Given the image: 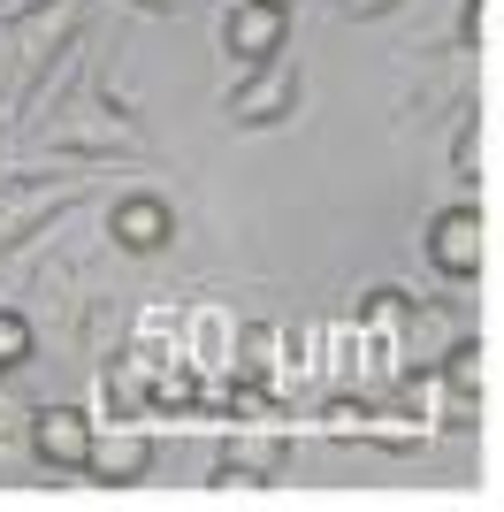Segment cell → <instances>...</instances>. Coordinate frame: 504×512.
Segmentation results:
<instances>
[{
  "label": "cell",
  "instance_id": "6da1fadb",
  "mask_svg": "<svg viewBox=\"0 0 504 512\" xmlns=\"http://www.w3.org/2000/svg\"><path fill=\"white\" fill-rule=\"evenodd\" d=\"M77 31H84V0H39V8H23V16L0 31V92H8V100H31L46 62H54Z\"/></svg>",
  "mask_w": 504,
  "mask_h": 512
},
{
  "label": "cell",
  "instance_id": "7a4b0ae2",
  "mask_svg": "<svg viewBox=\"0 0 504 512\" xmlns=\"http://www.w3.org/2000/svg\"><path fill=\"white\" fill-rule=\"evenodd\" d=\"M321 436L329 444H375V451H398V459H413L420 444H428V421L405 406H375V398H329L321 406Z\"/></svg>",
  "mask_w": 504,
  "mask_h": 512
},
{
  "label": "cell",
  "instance_id": "3957f363",
  "mask_svg": "<svg viewBox=\"0 0 504 512\" xmlns=\"http://www.w3.org/2000/svg\"><path fill=\"white\" fill-rule=\"evenodd\" d=\"M298 92H306V69H298L291 46H275L268 62H252L230 85V123L237 130H268V123H283V115H298Z\"/></svg>",
  "mask_w": 504,
  "mask_h": 512
},
{
  "label": "cell",
  "instance_id": "277c9868",
  "mask_svg": "<svg viewBox=\"0 0 504 512\" xmlns=\"http://www.w3.org/2000/svg\"><path fill=\"white\" fill-rule=\"evenodd\" d=\"M275 413H252V421H237L230 451H222V467H214V482L222 490H268L275 474H283V459H291V444H283V428H268Z\"/></svg>",
  "mask_w": 504,
  "mask_h": 512
},
{
  "label": "cell",
  "instance_id": "5b68a950",
  "mask_svg": "<svg viewBox=\"0 0 504 512\" xmlns=\"http://www.w3.org/2000/svg\"><path fill=\"white\" fill-rule=\"evenodd\" d=\"M428 260H436V276L466 283L489 268V214L482 207H443L428 222Z\"/></svg>",
  "mask_w": 504,
  "mask_h": 512
},
{
  "label": "cell",
  "instance_id": "8992f818",
  "mask_svg": "<svg viewBox=\"0 0 504 512\" xmlns=\"http://www.w3.org/2000/svg\"><path fill=\"white\" fill-rule=\"evenodd\" d=\"M46 153H77V161H107V153H146V138H138V123H130V107L107 100L100 115H77V123H54L39 130Z\"/></svg>",
  "mask_w": 504,
  "mask_h": 512
},
{
  "label": "cell",
  "instance_id": "52a82bcc",
  "mask_svg": "<svg viewBox=\"0 0 504 512\" xmlns=\"http://www.w3.org/2000/svg\"><path fill=\"white\" fill-rule=\"evenodd\" d=\"M77 199H84V176H62V184H16V192H0V253H8V245H23L31 230H46V222H62Z\"/></svg>",
  "mask_w": 504,
  "mask_h": 512
},
{
  "label": "cell",
  "instance_id": "ba28073f",
  "mask_svg": "<svg viewBox=\"0 0 504 512\" xmlns=\"http://www.w3.org/2000/svg\"><path fill=\"white\" fill-rule=\"evenodd\" d=\"M92 436H100V428L84 421L77 406H39V413H31V459H39V467H54V474H84Z\"/></svg>",
  "mask_w": 504,
  "mask_h": 512
},
{
  "label": "cell",
  "instance_id": "9c48e42d",
  "mask_svg": "<svg viewBox=\"0 0 504 512\" xmlns=\"http://www.w3.org/2000/svg\"><path fill=\"white\" fill-rule=\"evenodd\" d=\"M222 46H230L237 62H268L275 46H291V8H268V0H237L230 16H222Z\"/></svg>",
  "mask_w": 504,
  "mask_h": 512
},
{
  "label": "cell",
  "instance_id": "30bf717a",
  "mask_svg": "<svg viewBox=\"0 0 504 512\" xmlns=\"http://www.w3.org/2000/svg\"><path fill=\"white\" fill-rule=\"evenodd\" d=\"M153 459H161V444H153L146 428H130V421H123V428H107V436H92V459H84V474L123 490V482H146Z\"/></svg>",
  "mask_w": 504,
  "mask_h": 512
},
{
  "label": "cell",
  "instance_id": "8fae6325",
  "mask_svg": "<svg viewBox=\"0 0 504 512\" xmlns=\"http://www.w3.org/2000/svg\"><path fill=\"white\" fill-rule=\"evenodd\" d=\"M107 237L123 245V253H161L168 237H176V214H168V199H153V192H130V199H115V214H107Z\"/></svg>",
  "mask_w": 504,
  "mask_h": 512
},
{
  "label": "cell",
  "instance_id": "7c38bea8",
  "mask_svg": "<svg viewBox=\"0 0 504 512\" xmlns=\"http://www.w3.org/2000/svg\"><path fill=\"white\" fill-rule=\"evenodd\" d=\"M100 398H107V413H115V421H138V413L153 406V375L123 352V360L100 367Z\"/></svg>",
  "mask_w": 504,
  "mask_h": 512
},
{
  "label": "cell",
  "instance_id": "4fadbf2b",
  "mask_svg": "<svg viewBox=\"0 0 504 512\" xmlns=\"http://www.w3.org/2000/svg\"><path fill=\"white\" fill-rule=\"evenodd\" d=\"M489 138H497V123H489V107H474L459 130V184H482L489 176Z\"/></svg>",
  "mask_w": 504,
  "mask_h": 512
},
{
  "label": "cell",
  "instance_id": "5bb4252c",
  "mask_svg": "<svg viewBox=\"0 0 504 512\" xmlns=\"http://www.w3.org/2000/svg\"><path fill=\"white\" fill-rule=\"evenodd\" d=\"M31 344H39V337H31V321L0 306V375H16V367L31 360Z\"/></svg>",
  "mask_w": 504,
  "mask_h": 512
},
{
  "label": "cell",
  "instance_id": "9a60e30c",
  "mask_svg": "<svg viewBox=\"0 0 504 512\" xmlns=\"http://www.w3.org/2000/svg\"><path fill=\"white\" fill-rule=\"evenodd\" d=\"M482 39H489V0H459V46L474 54Z\"/></svg>",
  "mask_w": 504,
  "mask_h": 512
},
{
  "label": "cell",
  "instance_id": "2e32d148",
  "mask_svg": "<svg viewBox=\"0 0 504 512\" xmlns=\"http://www.w3.org/2000/svg\"><path fill=\"white\" fill-rule=\"evenodd\" d=\"M336 8H344V23H367V16H390L398 0H336Z\"/></svg>",
  "mask_w": 504,
  "mask_h": 512
},
{
  "label": "cell",
  "instance_id": "e0dca14e",
  "mask_svg": "<svg viewBox=\"0 0 504 512\" xmlns=\"http://www.w3.org/2000/svg\"><path fill=\"white\" fill-rule=\"evenodd\" d=\"M138 8H153V16H176V8H184V0H138Z\"/></svg>",
  "mask_w": 504,
  "mask_h": 512
},
{
  "label": "cell",
  "instance_id": "ac0fdd59",
  "mask_svg": "<svg viewBox=\"0 0 504 512\" xmlns=\"http://www.w3.org/2000/svg\"><path fill=\"white\" fill-rule=\"evenodd\" d=\"M268 8H291V0H268Z\"/></svg>",
  "mask_w": 504,
  "mask_h": 512
}]
</instances>
